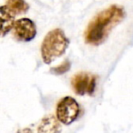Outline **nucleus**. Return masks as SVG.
Returning <instances> with one entry per match:
<instances>
[{
	"label": "nucleus",
	"mask_w": 133,
	"mask_h": 133,
	"mask_svg": "<svg viewBox=\"0 0 133 133\" xmlns=\"http://www.w3.org/2000/svg\"><path fill=\"white\" fill-rule=\"evenodd\" d=\"M6 6L16 15L25 14L29 9V6L25 0H6Z\"/></svg>",
	"instance_id": "obj_7"
},
{
	"label": "nucleus",
	"mask_w": 133,
	"mask_h": 133,
	"mask_svg": "<svg viewBox=\"0 0 133 133\" xmlns=\"http://www.w3.org/2000/svg\"><path fill=\"white\" fill-rule=\"evenodd\" d=\"M57 118L62 124L69 125L78 118L80 108L76 99L71 97H65L57 105Z\"/></svg>",
	"instance_id": "obj_3"
},
{
	"label": "nucleus",
	"mask_w": 133,
	"mask_h": 133,
	"mask_svg": "<svg viewBox=\"0 0 133 133\" xmlns=\"http://www.w3.org/2000/svg\"><path fill=\"white\" fill-rule=\"evenodd\" d=\"M59 120L56 118L53 115L48 116L42 119L41 125L39 126L38 131H58L59 130Z\"/></svg>",
	"instance_id": "obj_8"
},
{
	"label": "nucleus",
	"mask_w": 133,
	"mask_h": 133,
	"mask_svg": "<svg viewBox=\"0 0 133 133\" xmlns=\"http://www.w3.org/2000/svg\"><path fill=\"white\" fill-rule=\"evenodd\" d=\"M71 84L76 94L92 95L96 88V77L89 73L80 72L73 77Z\"/></svg>",
	"instance_id": "obj_4"
},
{
	"label": "nucleus",
	"mask_w": 133,
	"mask_h": 133,
	"mask_svg": "<svg viewBox=\"0 0 133 133\" xmlns=\"http://www.w3.org/2000/svg\"><path fill=\"white\" fill-rule=\"evenodd\" d=\"M69 46V40L60 28L49 31L41 44V57L46 64H50L56 58L66 53Z\"/></svg>",
	"instance_id": "obj_2"
},
{
	"label": "nucleus",
	"mask_w": 133,
	"mask_h": 133,
	"mask_svg": "<svg viewBox=\"0 0 133 133\" xmlns=\"http://www.w3.org/2000/svg\"><path fill=\"white\" fill-rule=\"evenodd\" d=\"M13 35L15 38L22 42H28L35 38L37 35L36 25L29 18H20L15 21L13 26Z\"/></svg>",
	"instance_id": "obj_5"
},
{
	"label": "nucleus",
	"mask_w": 133,
	"mask_h": 133,
	"mask_svg": "<svg viewBox=\"0 0 133 133\" xmlns=\"http://www.w3.org/2000/svg\"><path fill=\"white\" fill-rule=\"evenodd\" d=\"M125 17V11L121 6H111L96 16L88 26L85 32L86 43L98 46L107 39L113 28Z\"/></svg>",
	"instance_id": "obj_1"
},
{
	"label": "nucleus",
	"mask_w": 133,
	"mask_h": 133,
	"mask_svg": "<svg viewBox=\"0 0 133 133\" xmlns=\"http://www.w3.org/2000/svg\"><path fill=\"white\" fill-rule=\"evenodd\" d=\"M69 69H70V62L69 60H66L59 66H54L53 69H50V71L55 75H61L68 72L69 70Z\"/></svg>",
	"instance_id": "obj_9"
},
{
	"label": "nucleus",
	"mask_w": 133,
	"mask_h": 133,
	"mask_svg": "<svg viewBox=\"0 0 133 133\" xmlns=\"http://www.w3.org/2000/svg\"><path fill=\"white\" fill-rule=\"evenodd\" d=\"M1 11V37H4L10 30L13 28L15 24V16L6 6H2L0 8Z\"/></svg>",
	"instance_id": "obj_6"
}]
</instances>
